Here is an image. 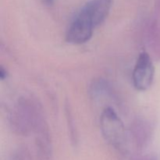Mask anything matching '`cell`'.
Returning a JSON list of instances; mask_svg holds the SVG:
<instances>
[{"label":"cell","mask_w":160,"mask_h":160,"mask_svg":"<svg viewBox=\"0 0 160 160\" xmlns=\"http://www.w3.org/2000/svg\"><path fill=\"white\" fill-rule=\"evenodd\" d=\"M112 3V0H89L81 7L79 12L97 28L107 18Z\"/></svg>","instance_id":"4"},{"label":"cell","mask_w":160,"mask_h":160,"mask_svg":"<svg viewBox=\"0 0 160 160\" xmlns=\"http://www.w3.org/2000/svg\"><path fill=\"white\" fill-rule=\"evenodd\" d=\"M133 137L134 142L138 148H143L147 144L148 140V133H147V126L144 124L143 122L138 123L133 129Z\"/></svg>","instance_id":"5"},{"label":"cell","mask_w":160,"mask_h":160,"mask_svg":"<svg viewBox=\"0 0 160 160\" xmlns=\"http://www.w3.org/2000/svg\"><path fill=\"white\" fill-rule=\"evenodd\" d=\"M100 126L106 140L113 146L120 148L125 140V128L112 108H105L100 118Z\"/></svg>","instance_id":"1"},{"label":"cell","mask_w":160,"mask_h":160,"mask_svg":"<svg viewBox=\"0 0 160 160\" xmlns=\"http://www.w3.org/2000/svg\"><path fill=\"white\" fill-rule=\"evenodd\" d=\"M8 73L6 71V70H5L3 68V67H0V78H1L2 80H5V78H7Z\"/></svg>","instance_id":"6"},{"label":"cell","mask_w":160,"mask_h":160,"mask_svg":"<svg viewBox=\"0 0 160 160\" xmlns=\"http://www.w3.org/2000/svg\"><path fill=\"white\" fill-rule=\"evenodd\" d=\"M43 1L45 2V3H47V4L50 5V4H52L53 2H54V0H43Z\"/></svg>","instance_id":"8"},{"label":"cell","mask_w":160,"mask_h":160,"mask_svg":"<svg viewBox=\"0 0 160 160\" xmlns=\"http://www.w3.org/2000/svg\"><path fill=\"white\" fill-rule=\"evenodd\" d=\"M136 160H156V158L153 157L152 156H142V157L138 158V159Z\"/></svg>","instance_id":"7"},{"label":"cell","mask_w":160,"mask_h":160,"mask_svg":"<svg viewBox=\"0 0 160 160\" xmlns=\"http://www.w3.org/2000/svg\"><path fill=\"white\" fill-rule=\"evenodd\" d=\"M154 74V65L149 54L146 52L140 53L132 73L134 88L138 91H145L149 88L152 84Z\"/></svg>","instance_id":"2"},{"label":"cell","mask_w":160,"mask_h":160,"mask_svg":"<svg viewBox=\"0 0 160 160\" xmlns=\"http://www.w3.org/2000/svg\"><path fill=\"white\" fill-rule=\"evenodd\" d=\"M95 29L92 22L78 11L67 28L66 40L73 45L84 44L92 38Z\"/></svg>","instance_id":"3"}]
</instances>
